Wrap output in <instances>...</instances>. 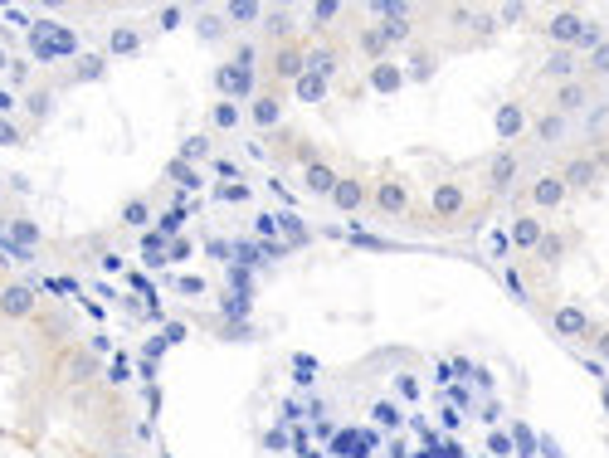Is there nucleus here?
Returning <instances> with one entry per match:
<instances>
[{"label": "nucleus", "mask_w": 609, "mask_h": 458, "mask_svg": "<svg viewBox=\"0 0 609 458\" xmlns=\"http://www.w3.org/2000/svg\"><path fill=\"white\" fill-rule=\"evenodd\" d=\"M429 220L439 229H454L458 220H468V186L463 181H434V191H429Z\"/></svg>", "instance_id": "f257e3e1"}, {"label": "nucleus", "mask_w": 609, "mask_h": 458, "mask_svg": "<svg viewBox=\"0 0 609 458\" xmlns=\"http://www.w3.org/2000/svg\"><path fill=\"white\" fill-rule=\"evenodd\" d=\"M410 186L400 181V176H381L376 186H371V200H366V210L376 215V220H405L410 215Z\"/></svg>", "instance_id": "f03ea898"}, {"label": "nucleus", "mask_w": 609, "mask_h": 458, "mask_svg": "<svg viewBox=\"0 0 609 458\" xmlns=\"http://www.w3.org/2000/svg\"><path fill=\"white\" fill-rule=\"evenodd\" d=\"M39 312V288L25 278L0 283V322H35Z\"/></svg>", "instance_id": "7ed1b4c3"}, {"label": "nucleus", "mask_w": 609, "mask_h": 458, "mask_svg": "<svg viewBox=\"0 0 609 458\" xmlns=\"http://www.w3.org/2000/svg\"><path fill=\"white\" fill-rule=\"evenodd\" d=\"M59 385L64 390H83V385H93V376H98V361H93V351L88 346H69L64 356H59Z\"/></svg>", "instance_id": "20e7f679"}, {"label": "nucleus", "mask_w": 609, "mask_h": 458, "mask_svg": "<svg viewBox=\"0 0 609 458\" xmlns=\"http://www.w3.org/2000/svg\"><path fill=\"white\" fill-rule=\"evenodd\" d=\"M268 69H273V83H298V78L307 74V44L303 39H283V44H273Z\"/></svg>", "instance_id": "39448f33"}, {"label": "nucleus", "mask_w": 609, "mask_h": 458, "mask_svg": "<svg viewBox=\"0 0 609 458\" xmlns=\"http://www.w3.org/2000/svg\"><path fill=\"white\" fill-rule=\"evenodd\" d=\"M551 332L561 337V342H590V332H595V317L585 312L580 303H561L551 312Z\"/></svg>", "instance_id": "423d86ee"}, {"label": "nucleus", "mask_w": 609, "mask_h": 458, "mask_svg": "<svg viewBox=\"0 0 609 458\" xmlns=\"http://www.w3.org/2000/svg\"><path fill=\"white\" fill-rule=\"evenodd\" d=\"M566 181H561V171H546V176H536L532 186H527V205H532V215H551V210H561L566 205Z\"/></svg>", "instance_id": "0eeeda50"}, {"label": "nucleus", "mask_w": 609, "mask_h": 458, "mask_svg": "<svg viewBox=\"0 0 609 458\" xmlns=\"http://www.w3.org/2000/svg\"><path fill=\"white\" fill-rule=\"evenodd\" d=\"M215 88H220L225 103H254L259 98V74H244L234 64H220L215 69Z\"/></svg>", "instance_id": "6e6552de"}, {"label": "nucleus", "mask_w": 609, "mask_h": 458, "mask_svg": "<svg viewBox=\"0 0 609 458\" xmlns=\"http://www.w3.org/2000/svg\"><path fill=\"white\" fill-rule=\"evenodd\" d=\"M517 176H522V156L512 147H502V152H493L488 171H483V186H488V195H507L517 186Z\"/></svg>", "instance_id": "1a4fd4ad"}, {"label": "nucleus", "mask_w": 609, "mask_h": 458, "mask_svg": "<svg viewBox=\"0 0 609 458\" xmlns=\"http://www.w3.org/2000/svg\"><path fill=\"white\" fill-rule=\"evenodd\" d=\"M337 181H342V171H337L332 161H322V156H312V161L303 166V191L317 195V200H332Z\"/></svg>", "instance_id": "9d476101"}, {"label": "nucleus", "mask_w": 609, "mask_h": 458, "mask_svg": "<svg viewBox=\"0 0 609 458\" xmlns=\"http://www.w3.org/2000/svg\"><path fill=\"white\" fill-rule=\"evenodd\" d=\"M366 200H371V186H366L361 176H342V181H337V191H332V210L356 220V215L366 210Z\"/></svg>", "instance_id": "9b49d317"}, {"label": "nucleus", "mask_w": 609, "mask_h": 458, "mask_svg": "<svg viewBox=\"0 0 609 458\" xmlns=\"http://www.w3.org/2000/svg\"><path fill=\"white\" fill-rule=\"evenodd\" d=\"M585 20L590 15H580V10H556L551 20H546V39L556 44V49H575V39L585 30Z\"/></svg>", "instance_id": "f8f14e48"}, {"label": "nucleus", "mask_w": 609, "mask_h": 458, "mask_svg": "<svg viewBox=\"0 0 609 458\" xmlns=\"http://www.w3.org/2000/svg\"><path fill=\"white\" fill-rule=\"evenodd\" d=\"M5 239L30 259L39 244H44V229H39V220H30V215H10V220H5Z\"/></svg>", "instance_id": "ddd939ff"}, {"label": "nucleus", "mask_w": 609, "mask_h": 458, "mask_svg": "<svg viewBox=\"0 0 609 458\" xmlns=\"http://www.w3.org/2000/svg\"><path fill=\"white\" fill-rule=\"evenodd\" d=\"M541 234H546V220L532 215V210H522V215H512V229H507V239H512V249H522V254H532L536 244H541Z\"/></svg>", "instance_id": "4468645a"}, {"label": "nucleus", "mask_w": 609, "mask_h": 458, "mask_svg": "<svg viewBox=\"0 0 609 458\" xmlns=\"http://www.w3.org/2000/svg\"><path fill=\"white\" fill-rule=\"evenodd\" d=\"M561 181H566V191H590L600 181V161L595 156H571L561 166Z\"/></svg>", "instance_id": "2eb2a0df"}, {"label": "nucleus", "mask_w": 609, "mask_h": 458, "mask_svg": "<svg viewBox=\"0 0 609 458\" xmlns=\"http://www.w3.org/2000/svg\"><path fill=\"white\" fill-rule=\"evenodd\" d=\"M541 78L546 83H571V78H580V54L575 49H551L546 64H541Z\"/></svg>", "instance_id": "dca6fc26"}, {"label": "nucleus", "mask_w": 609, "mask_h": 458, "mask_svg": "<svg viewBox=\"0 0 609 458\" xmlns=\"http://www.w3.org/2000/svg\"><path fill=\"white\" fill-rule=\"evenodd\" d=\"M493 132L502 142H517V137L527 132V108H522V103H502L493 113Z\"/></svg>", "instance_id": "f3484780"}, {"label": "nucleus", "mask_w": 609, "mask_h": 458, "mask_svg": "<svg viewBox=\"0 0 609 458\" xmlns=\"http://www.w3.org/2000/svg\"><path fill=\"white\" fill-rule=\"evenodd\" d=\"M590 103V83L585 78H571V83H556V98H551V108L566 117V113H580Z\"/></svg>", "instance_id": "a211bd4d"}, {"label": "nucleus", "mask_w": 609, "mask_h": 458, "mask_svg": "<svg viewBox=\"0 0 609 458\" xmlns=\"http://www.w3.org/2000/svg\"><path fill=\"white\" fill-rule=\"evenodd\" d=\"M35 327H39V337H44V342H54V346H64L69 337H74V322H69V312H44V307H39V312H35Z\"/></svg>", "instance_id": "6ab92c4d"}, {"label": "nucleus", "mask_w": 609, "mask_h": 458, "mask_svg": "<svg viewBox=\"0 0 609 458\" xmlns=\"http://www.w3.org/2000/svg\"><path fill=\"white\" fill-rule=\"evenodd\" d=\"M337 64H342V49H332V44H307V74L317 78H337Z\"/></svg>", "instance_id": "aec40b11"}, {"label": "nucleus", "mask_w": 609, "mask_h": 458, "mask_svg": "<svg viewBox=\"0 0 609 458\" xmlns=\"http://www.w3.org/2000/svg\"><path fill=\"white\" fill-rule=\"evenodd\" d=\"M566 249H571V239H566L561 229H546V234H541V244L532 249V259L541 268H556L561 259H566Z\"/></svg>", "instance_id": "412c9836"}, {"label": "nucleus", "mask_w": 609, "mask_h": 458, "mask_svg": "<svg viewBox=\"0 0 609 458\" xmlns=\"http://www.w3.org/2000/svg\"><path fill=\"white\" fill-rule=\"evenodd\" d=\"M376 35L385 39V49H395V44H415V15H385L381 25H376Z\"/></svg>", "instance_id": "4be33fe9"}, {"label": "nucleus", "mask_w": 609, "mask_h": 458, "mask_svg": "<svg viewBox=\"0 0 609 458\" xmlns=\"http://www.w3.org/2000/svg\"><path fill=\"white\" fill-rule=\"evenodd\" d=\"M220 20L234 25V30H249V25H259V20H264V5H254V0H229L225 10H220Z\"/></svg>", "instance_id": "5701e85b"}, {"label": "nucleus", "mask_w": 609, "mask_h": 458, "mask_svg": "<svg viewBox=\"0 0 609 458\" xmlns=\"http://www.w3.org/2000/svg\"><path fill=\"white\" fill-rule=\"evenodd\" d=\"M117 225L122 229H147L152 225V200H147V195H132V200L117 210Z\"/></svg>", "instance_id": "b1692460"}, {"label": "nucleus", "mask_w": 609, "mask_h": 458, "mask_svg": "<svg viewBox=\"0 0 609 458\" xmlns=\"http://www.w3.org/2000/svg\"><path fill=\"white\" fill-rule=\"evenodd\" d=\"M371 88H376V93H395V88H405V69H400L395 59L371 64Z\"/></svg>", "instance_id": "393cba45"}, {"label": "nucleus", "mask_w": 609, "mask_h": 458, "mask_svg": "<svg viewBox=\"0 0 609 458\" xmlns=\"http://www.w3.org/2000/svg\"><path fill=\"white\" fill-rule=\"evenodd\" d=\"M327 93H332V83H327V78H317V74H303L298 83H293V98L307 103V108H312V103H327Z\"/></svg>", "instance_id": "a878e982"}, {"label": "nucleus", "mask_w": 609, "mask_h": 458, "mask_svg": "<svg viewBox=\"0 0 609 458\" xmlns=\"http://www.w3.org/2000/svg\"><path fill=\"white\" fill-rule=\"evenodd\" d=\"M249 117H254V122H259V127H278V122H283V103H278V93H259V98H254V108H249Z\"/></svg>", "instance_id": "bb28decb"}, {"label": "nucleus", "mask_w": 609, "mask_h": 458, "mask_svg": "<svg viewBox=\"0 0 609 458\" xmlns=\"http://www.w3.org/2000/svg\"><path fill=\"white\" fill-rule=\"evenodd\" d=\"M434 74H439V54H434V49H415V54H410V74H405V83H429Z\"/></svg>", "instance_id": "cd10ccee"}, {"label": "nucleus", "mask_w": 609, "mask_h": 458, "mask_svg": "<svg viewBox=\"0 0 609 458\" xmlns=\"http://www.w3.org/2000/svg\"><path fill=\"white\" fill-rule=\"evenodd\" d=\"M103 74H108V59H103V54H83L69 78H74V83H98Z\"/></svg>", "instance_id": "c85d7f7f"}, {"label": "nucleus", "mask_w": 609, "mask_h": 458, "mask_svg": "<svg viewBox=\"0 0 609 458\" xmlns=\"http://www.w3.org/2000/svg\"><path fill=\"white\" fill-rule=\"evenodd\" d=\"M561 132H566V117H561V113H541V117H536V142H541V147L561 142Z\"/></svg>", "instance_id": "c756f323"}, {"label": "nucleus", "mask_w": 609, "mask_h": 458, "mask_svg": "<svg viewBox=\"0 0 609 458\" xmlns=\"http://www.w3.org/2000/svg\"><path fill=\"white\" fill-rule=\"evenodd\" d=\"M356 44H361V54H366L371 64H385V59H390V49H385V39L376 35V25H366V30L356 35Z\"/></svg>", "instance_id": "7c9ffc66"}, {"label": "nucleus", "mask_w": 609, "mask_h": 458, "mask_svg": "<svg viewBox=\"0 0 609 458\" xmlns=\"http://www.w3.org/2000/svg\"><path fill=\"white\" fill-rule=\"evenodd\" d=\"M137 49H142V35L132 25H117L113 35H108V54H137Z\"/></svg>", "instance_id": "2f4dec72"}, {"label": "nucleus", "mask_w": 609, "mask_h": 458, "mask_svg": "<svg viewBox=\"0 0 609 458\" xmlns=\"http://www.w3.org/2000/svg\"><path fill=\"white\" fill-rule=\"evenodd\" d=\"M239 103H225V98H220V103H215V108H210V127H215V132H234V127H239Z\"/></svg>", "instance_id": "473e14b6"}, {"label": "nucleus", "mask_w": 609, "mask_h": 458, "mask_svg": "<svg viewBox=\"0 0 609 458\" xmlns=\"http://www.w3.org/2000/svg\"><path fill=\"white\" fill-rule=\"evenodd\" d=\"M166 176H171V181H176L181 191H200V186H205V181H200V171H195V166H186L181 156H176V161L166 166Z\"/></svg>", "instance_id": "72a5a7b5"}, {"label": "nucleus", "mask_w": 609, "mask_h": 458, "mask_svg": "<svg viewBox=\"0 0 609 458\" xmlns=\"http://www.w3.org/2000/svg\"><path fill=\"white\" fill-rule=\"evenodd\" d=\"M25 108H30V117H35V122H44V117L54 113V88H35V93L25 98Z\"/></svg>", "instance_id": "f704fd0d"}, {"label": "nucleus", "mask_w": 609, "mask_h": 458, "mask_svg": "<svg viewBox=\"0 0 609 458\" xmlns=\"http://www.w3.org/2000/svg\"><path fill=\"white\" fill-rule=\"evenodd\" d=\"M585 78H609V35L595 54H585Z\"/></svg>", "instance_id": "c9c22d12"}, {"label": "nucleus", "mask_w": 609, "mask_h": 458, "mask_svg": "<svg viewBox=\"0 0 609 458\" xmlns=\"http://www.w3.org/2000/svg\"><path fill=\"white\" fill-rule=\"evenodd\" d=\"M205 156H210V137H205V132H195V137L181 142V161H186V166H191V161H205Z\"/></svg>", "instance_id": "e433bc0d"}, {"label": "nucleus", "mask_w": 609, "mask_h": 458, "mask_svg": "<svg viewBox=\"0 0 609 458\" xmlns=\"http://www.w3.org/2000/svg\"><path fill=\"white\" fill-rule=\"evenodd\" d=\"M371 420L385 424V429H400V405H395V400H376V405H371Z\"/></svg>", "instance_id": "4c0bfd02"}, {"label": "nucleus", "mask_w": 609, "mask_h": 458, "mask_svg": "<svg viewBox=\"0 0 609 458\" xmlns=\"http://www.w3.org/2000/svg\"><path fill=\"white\" fill-rule=\"evenodd\" d=\"M264 25H268V35H278V44L293 35V25H288V10H264Z\"/></svg>", "instance_id": "58836bf2"}, {"label": "nucleus", "mask_w": 609, "mask_h": 458, "mask_svg": "<svg viewBox=\"0 0 609 458\" xmlns=\"http://www.w3.org/2000/svg\"><path fill=\"white\" fill-rule=\"evenodd\" d=\"M176 293H181V298H205V278H200V273H181V278H176Z\"/></svg>", "instance_id": "ea45409f"}, {"label": "nucleus", "mask_w": 609, "mask_h": 458, "mask_svg": "<svg viewBox=\"0 0 609 458\" xmlns=\"http://www.w3.org/2000/svg\"><path fill=\"white\" fill-rule=\"evenodd\" d=\"M20 142H25L20 122H15V117H0V147H20Z\"/></svg>", "instance_id": "a19ab883"}, {"label": "nucleus", "mask_w": 609, "mask_h": 458, "mask_svg": "<svg viewBox=\"0 0 609 458\" xmlns=\"http://www.w3.org/2000/svg\"><path fill=\"white\" fill-rule=\"evenodd\" d=\"M215 195H220L225 205H244V200H249V186H244V181H225Z\"/></svg>", "instance_id": "79ce46f5"}, {"label": "nucleus", "mask_w": 609, "mask_h": 458, "mask_svg": "<svg viewBox=\"0 0 609 458\" xmlns=\"http://www.w3.org/2000/svg\"><path fill=\"white\" fill-rule=\"evenodd\" d=\"M307 15H312L317 25H327V20H337V15H342V5H332V0H322V5H312Z\"/></svg>", "instance_id": "37998d69"}, {"label": "nucleus", "mask_w": 609, "mask_h": 458, "mask_svg": "<svg viewBox=\"0 0 609 458\" xmlns=\"http://www.w3.org/2000/svg\"><path fill=\"white\" fill-rule=\"evenodd\" d=\"M522 15H527V5H502V10H493V20H497V25H517Z\"/></svg>", "instance_id": "c03bdc74"}, {"label": "nucleus", "mask_w": 609, "mask_h": 458, "mask_svg": "<svg viewBox=\"0 0 609 458\" xmlns=\"http://www.w3.org/2000/svg\"><path fill=\"white\" fill-rule=\"evenodd\" d=\"M181 225H186V215L171 210V215H161V229H156V234H161V239H166V234H181Z\"/></svg>", "instance_id": "a18cd8bd"}, {"label": "nucleus", "mask_w": 609, "mask_h": 458, "mask_svg": "<svg viewBox=\"0 0 609 458\" xmlns=\"http://www.w3.org/2000/svg\"><path fill=\"white\" fill-rule=\"evenodd\" d=\"M156 20H161V30H176V25H181V5H161Z\"/></svg>", "instance_id": "49530a36"}, {"label": "nucleus", "mask_w": 609, "mask_h": 458, "mask_svg": "<svg viewBox=\"0 0 609 458\" xmlns=\"http://www.w3.org/2000/svg\"><path fill=\"white\" fill-rule=\"evenodd\" d=\"M590 346H595L600 361H609V327H595V332H590Z\"/></svg>", "instance_id": "de8ad7c7"}, {"label": "nucleus", "mask_w": 609, "mask_h": 458, "mask_svg": "<svg viewBox=\"0 0 609 458\" xmlns=\"http://www.w3.org/2000/svg\"><path fill=\"white\" fill-rule=\"evenodd\" d=\"M220 30H225V20H220V15H200V35H205V39H220Z\"/></svg>", "instance_id": "09e8293b"}, {"label": "nucleus", "mask_w": 609, "mask_h": 458, "mask_svg": "<svg viewBox=\"0 0 609 458\" xmlns=\"http://www.w3.org/2000/svg\"><path fill=\"white\" fill-rule=\"evenodd\" d=\"M351 244H356V249H390L385 239H371V234H351Z\"/></svg>", "instance_id": "8fccbe9b"}, {"label": "nucleus", "mask_w": 609, "mask_h": 458, "mask_svg": "<svg viewBox=\"0 0 609 458\" xmlns=\"http://www.w3.org/2000/svg\"><path fill=\"white\" fill-rule=\"evenodd\" d=\"M15 113V93L10 88H0V117H10Z\"/></svg>", "instance_id": "3c124183"}, {"label": "nucleus", "mask_w": 609, "mask_h": 458, "mask_svg": "<svg viewBox=\"0 0 609 458\" xmlns=\"http://www.w3.org/2000/svg\"><path fill=\"white\" fill-rule=\"evenodd\" d=\"M254 229H259V234H278V215H259V225Z\"/></svg>", "instance_id": "603ef678"}, {"label": "nucleus", "mask_w": 609, "mask_h": 458, "mask_svg": "<svg viewBox=\"0 0 609 458\" xmlns=\"http://www.w3.org/2000/svg\"><path fill=\"white\" fill-rule=\"evenodd\" d=\"M400 395H410V400H415V395H419V385H415V376H400Z\"/></svg>", "instance_id": "864d4df0"}, {"label": "nucleus", "mask_w": 609, "mask_h": 458, "mask_svg": "<svg viewBox=\"0 0 609 458\" xmlns=\"http://www.w3.org/2000/svg\"><path fill=\"white\" fill-rule=\"evenodd\" d=\"M0 69H10V54H5V44H0Z\"/></svg>", "instance_id": "5fc2aeb1"}, {"label": "nucleus", "mask_w": 609, "mask_h": 458, "mask_svg": "<svg viewBox=\"0 0 609 458\" xmlns=\"http://www.w3.org/2000/svg\"><path fill=\"white\" fill-rule=\"evenodd\" d=\"M600 405H605V415H609V385H605V390H600Z\"/></svg>", "instance_id": "6e6d98bb"}, {"label": "nucleus", "mask_w": 609, "mask_h": 458, "mask_svg": "<svg viewBox=\"0 0 609 458\" xmlns=\"http://www.w3.org/2000/svg\"><path fill=\"white\" fill-rule=\"evenodd\" d=\"M108 458H137V454H127V449H113V454H108Z\"/></svg>", "instance_id": "4d7b16f0"}, {"label": "nucleus", "mask_w": 609, "mask_h": 458, "mask_svg": "<svg viewBox=\"0 0 609 458\" xmlns=\"http://www.w3.org/2000/svg\"><path fill=\"white\" fill-rule=\"evenodd\" d=\"M5 195H10V191H5V181H0V205H5Z\"/></svg>", "instance_id": "13d9d810"}, {"label": "nucleus", "mask_w": 609, "mask_h": 458, "mask_svg": "<svg viewBox=\"0 0 609 458\" xmlns=\"http://www.w3.org/2000/svg\"><path fill=\"white\" fill-rule=\"evenodd\" d=\"M605 444H609V434H605Z\"/></svg>", "instance_id": "bf43d9fd"}]
</instances>
